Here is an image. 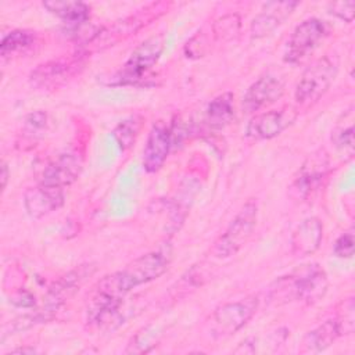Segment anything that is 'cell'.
Masks as SVG:
<instances>
[{"label":"cell","mask_w":355,"mask_h":355,"mask_svg":"<svg viewBox=\"0 0 355 355\" xmlns=\"http://www.w3.org/2000/svg\"><path fill=\"white\" fill-rule=\"evenodd\" d=\"M46 129H47L46 112L35 111L25 118V133L29 139H37Z\"/></svg>","instance_id":"cell-29"},{"label":"cell","mask_w":355,"mask_h":355,"mask_svg":"<svg viewBox=\"0 0 355 355\" xmlns=\"http://www.w3.org/2000/svg\"><path fill=\"white\" fill-rule=\"evenodd\" d=\"M338 73V58L336 54H326L311 64L301 75L294 98L298 107L308 108L318 103L330 89Z\"/></svg>","instance_id":"cell-4"},{"label":"cell","mask_w":355,"mask_h":355,"mask_svg":"<svg viewBox=\"0 0 355 355\" xmlns=\"http://www.w3.org/2000/svg\"><path fill=\"white\" fill-rule=\"evenodd\" d=\"M10 352H17V354H35L36 349H35V348H26V347H24V348H14V349H11Z\"/></svg>","instance_id":"cell-34"},{"label":"cell","mask_w":355,"mask_h":355,"mask_svg":"<svg viewBox=\"0 0 355 355\" xmlns=\"http://www.w3.org/2000/svg\"><path fill=\"white\" fill-rule=\"evenodd\" d=\"M338 337H341V331L337 322L334 318L329 319L304 336L300 352L319 354L329 348Z\"/></svg>","instance_id":"cell-21"},{"label":"cell","mask_w":355,"mask_h":355,"mask_svg":"<svg viewBox=\"0 0 355 355\" xmlns=\"http://www.w3.org/2000/svg\"><path fill=\"white\" fill-rule=\"evenodd\" d=\"M42 6L58 17L68 29L76 32L83 28L90 18V7L83 1H71V0H47Z\"/></svg>","instance_id":"cell-20"},{"label":"cell","mask_w":355,"mask_h":355,"mask_svg":"<svg viewBox=\"0 0 355 355\" xmlns=\"http://www.w3.org/2000/svg\"><path fill=\"white\" fill-rule=\"evenodd\" d=\"M64 187L46 184L42 182H39L33 187L26 189V191L24 193L25 211L33 219L43 218L60 209L64 205Z\"/></svg>","instance_id":"cell-14"},{"label":"cell","mask_w":355,"mask_h":355,"mask_svg":"<svg viewBox=\"0 0 355 355\" xmlns=\"http://www.w3.org/2000/svg\"><path fill=\"white\" fill-rule=\"evenodd\" d=\"M283 93L284 83L279 78L273 75H263L247 89L241 107L247 114H252L276 103Z\"/></svg>","instance_id":"cell-16"},{"label":"cell","mask_w":355,"mask_h":355,"mask_svg":"<svg viewBox=\"0 0 355 355\" xmlns=\"http://www.w3.org/2000/svg\"><path fill=\"white\" fill-rule=\"evenodd\" d=\"M159 334L161 333L157 327H153V326L143 327L140 331H137L132 337L125 352L126 354H143V352L150 351L154 345H157L155 343L158 341Z\"/></svg>","instance_id":"cell-25"},{"label":"cell","mask_w":355,"mask_h":355,"mask_svg":"<svg viewBox=\"0 0 355 355\" xmlns=\"http://www.w3.org/2000/svg\"><path fill=\"white\" fill-rule=\"evenodd\" d=\"M172 261V247L169 243L140 255L128 263L121 272L130 288L147 284L162 276Z\"/></svg>","instance_id":"cell-10"},{"label":"cell","mask_w":355,"mask_h":355,"mask_svg":"<svg viewBox=\"0 0 355 355\" xmlns=\"http://www.w3.org/2000/svg\"><path fill=\"white\" fill-rule=\"evenodd\" d=\"M331 140H333V143L337 148L348 151L349 154H352V150H354V125H352V119H349L347 125L340 122L336 126V129L333 130Z\"/></svg>","instance_id":"cell-28"},{"label":"cell","mask_w":355,"mask_h":355,"mask_svg":"<svg viewBox=\"0 0 355 355\" xmlns=\"http://www.w3.org/2000/svg\"><path fill=\"white\" fill-rule=\"evenodd\" d=\"M234 116L233 94L222 93L209 101L205 112L207 123L214 130H220L232 122Z\"/></svg>","instance_id":"cell-22"},{"label":"cell","mask_w":355,"mask_h":355,"mask_svg":"<svg viewBox=\"0 0 355 355\" xmlns=\"http://www.w3.org/2000/svg\"><path fill=\"white\" fill-rule=\"evenodd\" d=\"M239 29H240V18L236 14L223 15L212 26L215 37L218 40H225V42L233 39V36L237 35Z\"/></svg>","instance_id":"cell-27"},{"label":"cell","mask_w":355,"mask_h":355,"mask_svg":"<svg viewBox=\"0 0 355 355\" xmlns=\"http://www.w3.org/2000/svg\"><path fill=\"white\" fill-rule=\"evenodd\" d=\"M258 305V295H247L237 301L220 304L208 318L207 331L214 338L229 337L237 333L252 319Z\"/></svg>","instance_id":"cell-5"},{"label":"cell","mask_w":355,"mask_h":355,"mask_svg":"<svg viewBox=\"0 0 355 355\" xmlns=\"http://www.w3.org/2000/svg\"><path fill=\"white\" fill-rule=\"evenodd\" d=\"M130 290L121 270L101 277L89 294L86 323L92 327L108 324L119 313L122 302Z\"/></svg>","instance_id":"cell-3"},{"label":"cell","mask_w":355,"mask_h":355,"mask_svg":"<svg viewBox=\"0 0 355 355\" xmlns=\"http://www.w3.org/2000/svg\"><path fill=\"white\" fill-rule=\"evenodd\" d=\"M297 116L298 111L293 107L255 114L245 126V136L252 140L273 139L293 125Z\"/></svg>","instance_id":"cell-13"},{"label":"cell","mask_w":355,"mask_h":355,"mask_svg":"<svg viewBox=\"0 0 355 355\" xmlns=\"http://www.w3.org/2000/svg\"><path fill=\"white\" fill-rule=\"evenodd\" d=\"M165 47L162 35H154L143 40L122 65V68L111 78L110 85H132L143 79V76L157 64Z\"/></svg>","instance_id":"cell-7"},{"label":"cell","mask_w":355,"mask_h":355,"mask_svg":"<svg viewBox=\"0 0 355 355\" xmlns=\"http://www.w3.org/2000/svg\"><path fill=\"white\" fill-rule=\"evenodd\" d=\"M86 58L87 55L76 51L68 58L46 61L31 72L29 82L36 89H57L83 71Z\"/></svg>","instance_id":"cell-9"},{"label":"cell","mask_w":355,"mask_h":355,"mask_svg":"<svg viewBox=\"0 0 355 355\" xmlns=\"http://www.w3.org/2000/svg\"><path fill=\"white\" fill-rule=\"evenodd\" d=\"M80 171L82 158L79 157V154L75 151L64 153L46 164L39 182L65 187L78 179Z\"/></svg>","instance_id":"cell-18"},{"label":"cell","mask_w":355,"mask_h":355,"mask_svg":"<svg viewBox=\"0 0 355 355\" xmlns=\"http://www.w3.org/2000/svg\"><path fill=\"white\" fill-rule=\"evenodd\" d=\"M37 42V35L28 29H14L7 33L0 43V54L3 58L17 55L31 50Z\"/></svg>","instance_id":"cell-23"},{"label":"cell","mask_w":355,"mask_h":355,"mask_svg":"<svg viewBox=\"0 0 355 355\" xmlns=\"http://www.w3.org/2000/svg\"><path fill=\"white\" fill-rule=\"evenodd\" d=\"M258 220V202L250 198L233 220L229 223L226 230L214 243L212 254L216 258H229L234 255L252 236Z\"/></svg>","instance_id":"cell-6"},{"label":"cell","mask_w":355,"mask_h":355,"mask_svg":"<svg viewBox=\"0 0 355 355\" xmlns=\"http://www.w3.org/2000/svg\"><path fill=\"white\" fill-rule=\"evenodd\" d=\"M329 35V26L319 18H308L298 24L287 40L284 61L291 65L305 62Z\"/></svg>","instance_id":"cell-8"},{"label":"cell","mask_w":355,"mask_h":355,"mask_svg":"<svg viewBox=\"0 0 355 355\" xmlns=\"http://www.w3.org/2000/svg\"><path fill=\"white\" fill-rule=\"evenodd\" d=\"M298 1H268L252 19L250 33L252 39H262L276 31L295 10Z\"/></svg>","instance_id":"cell-17"},{"label":"cell","mask_w":355,"mask_h":355,"mask_svg":"<svg viewBox=\"0 0 355 355\" xmlns=\"http://www.w3.org/2000/svg\"><path fill=\"white\" fill-rule=\"evenodd\" d=\"M208 51V43L207 37L202 33H198L193 36L184 46V54L190 58H200L204 57Z\"/></svg>","instance_id":"cell-32"},{"label":"cell","mask_w":355,"mask_h":355,"mask_svg":"<svg viewBox=\"0 0 355 355\" xmlns=\"http://www.w3.org/2000/svg\"><path fill=\"white\" fill-rule=\"evenodd\" d=\"M94 272V266L90 263L79 265L78 268L69 270L64 276H61L57 282L53 283V286L49 288L44 304L39 309L42 318L44 322L51 320L57 311L69 300L72 298L80 288V286L85 283V280L92 276Z\"/></svg>","instance_id":"cell-11"},{"label":"cell","mask_w":355,"mask_h":355,"mask_svg":"<svg viewBox=\"0 0 355 355\" xmlns=\"http://www.w3.org/2000/svg\"><path fill=\"white\" fill-rule=\"evenodd\" d=\"M354 247H355V237H354V230H348L343 233L334 243L333 245V254L337 258L341 259H349L354 255Z\"/></svg>","instance_id":"cell-30"},{"label":"cell","mask_w":355,"mask_h":355,"mask_svg":"<svg viewBox=\"0 0 355 355\" xmlns=\"http://www.w3.org/2000/svg\"><path fill=\"white\" fill-rule=\"evenodd\" d=\"M334 320L337 322L341 336L351 334L355 329V305H354V297L349 295L341 301L338 305V311L334 316Z\"/></svg>","instance_id":"cell-26"},{"label":"cell","mask_w":355,"mask_h":355,"mask_svg":"<svg viewBox=\"0 0 355 355\" xmlns=\"http://www.w3.org/2000/svg\"><path fill=\"white\" fill-rule=\"evenodd\" d=\"M1 175H0V178H1V189L4 190L6 189V186H7V180H8V166H7V164H6V161L3 159L1 161Z\"/></svg>","instance_id":"cell-33"},{"label":"cell","mask_w":355,"mask_h":355,"mask_svg":"<svg viewBox=\"0 0 355 355\" xmlns=\"http://www.w3.org/2000/svg\"><path fill=\"white\" fill-rule=\"evenodd\" d=\"M172 3L169 1H154L143 8L137 10L135 14L128 15L122 19L115 21L114 24L100 28L98 32L83 46L78 49L79 53L89 55L96 51H101L104 49L112 47L119 42L126 40L132 35L137 33L140 29L151 24L154 19L161 17L165 11L169 10Z\"/></svg>","instance_id":"cell-2"},{"label":"cell","mask_w":355,"mask_h":355,"mask_svg":"<svg viewBox=\"0 0 355 355\" xmlns=\"http://www.w3.org/2000/svg\"><path fill=\"white\" fill-rule=\"evenodd\" d=\"M327 10L331 15L345 21V22H352L354 14H355V1H333L329 3Z\"/></svg>","instance_id":"cell-31"},{"label":"cell","mask_w":355,"mask_h":355,"mask_svg":"<svg viewBox=\"0 0 355 355\" xmlns=\"http://www.w3.org/2000/svg\"><path fill=\"white\" fill-rule=\"evenodd\" d=\"M173 146L172 140V132L171 128L166 126L164 122H157L153 125V128L148 132L144 148H143V168L148 173L158 172Z\"/></svg>","instance_id":"cell-15"},{"label":"cell","mask_w":355,"mask_h":355,"mask_svg":"<svg viewBox=\"0 0 355 355\" xmlns=\"http://www.w3.org/2000/svg\"><path fill=\"white\" fill-rule=\"evenodd\" d=\"M323 223L316 216L305 218L293 232L290 239L291 252L295 257L312 255L322 243Z\"/></svg>","instance_id":"cell-19"},{"label":"cell","mask_w":355,"mask_h":355,"mask_svg":"<svg viewBox=\"0 0 355 355\" xmlns=\"http://www.w3.org/2000/svg\"><path fill=\"white\" fill-rule=\"evenodd\" d=\"M143 125L144 119L139 114L130 115L118 122V125L112 130V136L122 151L129 150L136 143Z\"/></svg>","instance_id":"cell-24"},{"label":"cell","mask_w":355,"mask_h":355,"mask_svg":"<svg viewBox=\"0 0 355 355\" xmlns=\"http://www.w3.org/2000/svg\"><path fill=\"white\" fill-rule=\"evenodd\" d=\"M330 171V162L324 150H318L308 155L293 179L290 191L295 198L308 200L324 183Z\"/></svg>","instance_id":"cell-12"},{"label":"cell","mask_w":355,"mask_h":355,"mask_svg":"<svg viewBox=\"0 0 355 355\" xmlns=\"http://www.w3.org/2000/svg\"><path fill=\"white\" fill-rule=\"evenodd\" d=\"M327 288L329 279L324 269L318 263H308L279 277L272 284L269 297L276 304L300 301L313 305L326 295Z\"/></svg>","instance_id":"cell-1"}]
</instances>
